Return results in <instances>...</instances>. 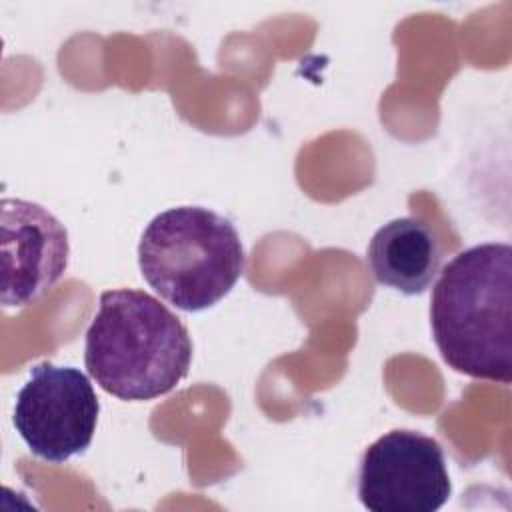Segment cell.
Masks as SVG:
<instances>
[{"label": "cell", "instance_id": "obj_1", "mask_svg": "<svg viewBox=\"0 0 512 512\" xmlns=\"http://www.w3.org/2000/svg\"><path fill=\"white\" fill-rule=\"evenodd\" d=\"M430 328L444 362L460 374L512 380V248L472 246L440 272L430 298Z\"/></svg>", "mask_w": 512, "mask_h": 512}, {"label": "cell", "instance_id": "obj_2", "mask_svg": "<svg viewBox=\"0 0 512 512\" xmlns=\"http://www.w3.org/2000/svg\"><path fill=\"white\" fill-rule=\"evenodd\" d=\"M192 340L182 320L144 290L100 294L86 330L84 364L96 384L120 400H154L188 374Z\"/></svg>", "mask_w": 512, "mask_h": 512}, {"label": "cell", "instance_id": "obj_3", "mask_svg": "<svg viewBox=\"0 0 512 512\" xmlns=\"http://www.w3.org/2000/svg\"><path fill=\"white\" fill-rule=\"evenodd\" d=\"M142 278L168 304L200 312L220 302L240 280L246 254L234 224L202 206L156 214L138 242Z\"/></svg>", "mask_w": 512, "mask_h": 512}, {"label": "cell", "instance_id": "obj_4", "mask_svg": "<svg viewBox=\"0 0 512 512\" xmlns=\"http://www.w3.org/2000/svg\"><path fill=\"white\" fill-rule=\"evenodd\" d=\"M98 412L100 402L82 370L40 362L16 394L12 422L34 456L62 464L90 446Z\"/></svg>", "mask_w": 512, "mask_h": 512}, {"label": "cell", "instance_id": "obj_5", "mask_svg": "<svg viewBox=\"0 0 512 512\" xmlns=\"http://www.w3.org/2000/svg\"><path fill=\"white\" fill-rule=\"evenodd\" d=\"M452 494L442 446L416 430H390L358 466V498L372 512H436Z\"/></svg>", "mask_w": 512, "mask_h": 512}, {"label": "cell", "instance_id": "obj_6", "mask_svg": "<svg viewBox=\"0 0 512 512\" xmlns=\"http://www.w3.org/2000/svg\"><path fill=\"white\" fill-rule=\"evenodd\" d=\"M2 306L20 308L38 300L66 272L70 244L64 224L44 206L2 198Z\"/></svg>", "mask_w": 512, "mask_h": 512}, {"label": "cell", "instance_id": "obj_7", "mask_svg": "<svg viewBox=\"0 0 512 512\" xmlns=\"http://www.w3.org/2000/svg\"><path fill=\"white\" fill-rule=\"evenodd\" d=\"M440 244L428 224L414 216L394 218L368 242L366 262L382 286L406 296L422 294L440 270Z\"/></svg>", "mask_w": 512, "mask_h": 512}]
</instances>
